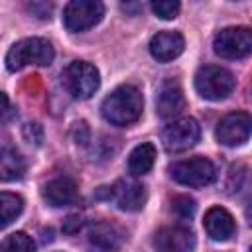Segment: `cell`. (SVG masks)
Returning <instances> with one entry per match:
<instances>
[{
  "label": "cell",
  "mask_w": 252,
  "mask_h": 252,
  "mask_svg": "<svg viewBox=\"0 0 252 252\" xmlns=\"http://www.w3.org/2000/svg\"><path fill=\"white\" fill-rule=\"evenodd\" d=\"M144 110V98L142 93L132 85H120L116 87L100 106L102 118L114 126H130L140 120Z\"/></svg>",
  "instance_id": "obj_1"
},
{
  "label": "cell",
  "mask_w": 252,
  "mask_h": 252,
  "mask_svg": "<svg viewBox=\"0 0 252 252\" xmlns=\"http://www.w3.org/2000/svg\"><path fill=\"white\" fill-rule=\"evenodd\" d=\"M55 57L53 45L43 37H26L16 41L8 53H6V67L8 71H20L26 65H39L47 67L51 65Z\"/></svg>",
  "instance_id": "obj_2"
},
{
  "label": "cell",
  "mask_w": 252,
  "mask_h": 252,
  "mask_svg": "<svg viewBox=\"0 0 252 252\" xmlns=\"http://www.w3.org/2000/svg\"><path fill=\"white\" fill-rule=\"evenodd\" d=\"M236 87L234 75L219 65H203L195 75V89L207 100H222Z\"/></svg>",
  "instance_id": "obj_3"
},
{
  "label": "cell",
  "mask_w": 252,
  "mask_h": 252,
  "mask_svg": "<svg viewBox=\"0 0 252 252\" xmlns=\"http://www.w3.org/2000/svg\"><path fill=\"white\" fill-rule=\"evenodd\" d=\"M169 175L187 187H205L217 179V169L211 159L195 156L189 159H181L169 165Z\"/></svg>",
  "instance_id": "obj_4"
},
{
  "label": "cell",
  "mask_w": 252,
  "mask_h": 252,
  "mask_svg": "<svg viewBox=\"0 0 252 252\" xmlns=\"http://www.w3.org/2000/svg\"><path fill=\"white\" fill-rule=\"evenodd\" d=\"M63 83L73 98H91L100 85V75L94 65L87 61H73L63 71Z\"/></svg>",
  "instance_id": "obj_5"
},
{
  "label": "cell",
  "mask_w": 252,
  "mask_h": 252,
  "mask_svg": "<svg viewBox=\"0 0 252 252\" xmlns=\"http://www.w3.org/2000/svg\"><path fill=\"white\" fill-rule=\"evenodd\" d=\"M104 16V4L98 0H73L63 10V24L69 32H85L96 26Z\"/></svg>",
  "instance_id": "obj_6"
},
{
  "label": "cell",
  "mask_w": 252,
  "mask_h": 252,
  "mask_svg": "<svg viewBox=\"0 0 252 252\" xmlns=\"http://www.w3.org/2000/svg\"><path fill=\"white\" fill-rule=\"evenodd\" d=\"M215 53L222 59H242L252 51V32L248 28H224L213 39Z\"/></svg>",
  "instance_id": "obj_7"
},
{
  "label": "cell",
  "mask_w": 252,
  "mask_h": 252,
  "mask_svg": "<svg viewBox=\"0 0 252 252\" xmlns=\"http://www.w3.org/2000/svg\"><path fill=\"white\" fill-rule=\"evenodd\" d=\"M201 138V126L195 118H177L161 132V142L167 152H185L193 148Z\"/></svg>",
  "instance_id": "obj_8"
},
{
  "label": "cell",
  "mask_w": 252,
  "mask_h": 252,
  "mask_svg": "<svg viewBox=\"0 0 252 252\" xmlns=\"http://www.w3.org/2000/svg\"><path fill=\"white\" fill-rule=\"evenodd\" d=\"M250 128H252V120L246 112H228L219 120L215 128V136L222 146L234 148L248 142Z\"/></svg>",
  "instance_id": "obj_9"
},
{
  "label": "cell",
  "mask_w": 252,
  "mask_h": 252,
  "mask_svg": "<svg viewBox=\"0 0 252 252\" xmlns=\"http://www.w3.org/2000/svg\"><path fill=\"white\" fill-rule=\"evenodd\" d=\"M195 244L193 230L181 224L163 226L154 234V248L158 252H193Z\"/></svg>",
  "instance_id": "obj_10"
},
{
  "label": "cell",
  "mask_w": 252,
  "mask_h": 252,
  "mask_svg": "<svg viewBox=\"0 0 252 252\" xmlns=\"http://www.w3.org/2000/svg\"><path fill=\"white\" fill-rule=\"evenodd\" d=\"M106 191H108V199H112L120 211L136 213L146 205V189L142 183L134 179H118Z\"/></svg>",
  "instance_id": "obj_11"
},
{
  "label": "cell",
  "mask_w": 252,
  "mask_h": 252,
  "mask_svg": "<svg viewBox=\"0 0 252 252\" xmlns=\"http://www.w3.org/2000/svg\"><path fill=\"white\" fill-rule=\"evenodd\" d=\"M124 230L112 220H96L89 226V242L93 252H116L122 246Z\"/></svg>",
  "instance_id": "obj_12"
},
{
  "label": "cell",
  "mask_w": 252,
  "mask_h": 252,
  "mask_svg": "<svg viewBox=\"0 0 252 252\" xmlns=\"http://www.w3.org/2000/svg\"><path fill=\"white\" fill-rule=\"evenodd\" d=\"M185 108V96L179 81L165 79L158 91V112L161 118H175Z\"/></svg>",
  "instance_id": "obj_13"
},
{
  "label": "cell",
  "mask_w": 252,
  "mask_h": 252,
  "mask_svg": "<svg viewBox=\"0 0 252 252\" xmlns=\"http://www.w3.org/2000/svg\"><path fill=\"white\" fill-rule=\"evenodd\" d=\"M185 47V39L179 32H158L152 39H150V53L154 59L167 63L173 61L175 57L181 55Z\"/></svg>",
  "instance_id": "obj_14"
},
{
  "label": "cell",
  "mask_w": 252,
  "mask_h": 252,
  "mask_svg": "<svg viewBox=\"0 0 252 252\" xmlns=\"http://www.w3.org/2000/svg\"><path fill=\"white\" fill-rule=\"evenodd\" d=\"M79 193H77V183L67 177H53L43 185V199L51 205V207H67L73 205L77 201Z\"/></svg>",
  "instance_id": "obj_15"
},
{
  "label": "cell",
  "mask_w": 252,
  "mask_h": 252,
  "mask_svg": "<svg viewBox=\"0 0 252 252\" xmlns=\"http://www.w3.org/2000/svg\"><path fill=\"white\" fill-rule=\"evenodd\" d=\"M203 224H205L207 234H209L213 240H220V242H222V240H228V238L234 234V230H236L232 215H230L226 209H222V207H211V209L205 213Z\"/></svg>",
  "instance_id": "obj_16"
},
{
  "label": "cell",
  "mask_w": 252,
  "mask_h": 252,
  "mask_svg": "<svg viewBox=\"0 0 252 252\" xmlns=\"http://www.w3.org/2000/svg\"><path fill=\"white\" fill-rule=\"evenodd\" d=\"M26 173L24 156L10 146H0V181H14Z\"/></svg>",
  "instance_id": "obj_17"
},
{
  "label": "cell",
  "mask_w": 252,
  "mask_h": 252,
  "mask_svg": "<svg viewBox=\"0 0 252 252\" xmlns=\"http://www.w3.org/2000/svg\"><path fill=\"white\" fill-rule=\"evenodd\" d=\"M154 161H156V148H154V144L142 142L128 156V171L134 177L144 175V173H148L154 167Z\"/></svg>",
  "instance_id": "obj_18"
},
{
  "label": "cell",
  "mask_w": 252,
  "mask_h": 252,
  "mask_svg": "<svg viewBox=\"0 0 252 252\" xmlns=\"http://www.w3.org/2000/svg\"><path fill=\"white\" fill-rule=\"evenodd\" d=\"M22 209H24V201L20 195L2 191L0 193V228L8 226L12 220H16V217L22 213Z\"/></svg>",
  "instance_id": "obj_19"
},
{
  "label": "cell",
  "mask_w": 252,
  "mask_h": 252,
  "mask_svg": "<svg viewBox=\"0 0 252 252\" xmlns=\"http://www.w3.org/2000/svg\"><path fill=\"white\" fill-rule=\"evenodd\" d=\"M0 252H35V244L26 232H14L0 242Z\"/></svg>",
  "instance_id": "obj_20"
},
{
  "label": "cell",
  "mask_w": 252,
  "mask_h": 252,
  "mask_svg": "<svg viewBox=\"0 0 252 252\" xmlns=\"http://www.w3.org/2000/svg\"><path fill=\"white\" fill-rule=\"evenodd\" d=\"M179 2H171V0H159V2H152V12L161 18V20H173L179 14Z\"/></svg>",
  "instance_id": "obj_21"
},
{
  "label": "cell",
  "mask_w": 252,
  "mask_h": 252,
  "mask_svg": "<svg viewBox=\"0 0 252 252\" xmlns=\"http://www.w3.org/2000/svg\"><path fill=\"white\" fill-rule=\"evenodd\" d=\"M195 209H197L195 201H193L191 197H187V195H179V197H175V201H173V211H175L181 219H191L193 213H195Z\"/></svg>",
  "instance_id": "obj_22"
},
{
  "label": "cell",
  "mask_w": 252,
  "mask_h": 252,
  "mask_svg": "<svg viewBox=\"0 0 252 252\" xmlns=\"http://www.w3.org/2000/svg\"><path fill=\"white\" fill-rule=\"evenodd\" d=\"M24 138L30 144H33V146H39L43 142V130H41V126L37 122H28L24 126Z\"/></svg>",
  "instance_id": "obj_23"
},
{
  "label": "cell",
  "mask_w": 252,
  "mask_h": 252,
  "mask_svg": "<svg viewBox=\"0 0 252 252\" xmlns=\"http://www.w3.org/2000/svg\"><path fill=\"white\" fill-rule=\"evenodd\" d=\"M14 116H16V110H14V106L10 104L8 94L0 91V122H8V120H12Z\"/></svg>",
  "instance_id": "obj_24"
},
{
  "label": "cell",
  "mask_w": 252,
  "mask_h": 252,
  "mask_svg": "<svg viewBox=\"0 0 252 252\" xmlns=\"http://www.w3.org/2000/svg\"><path fill=\"white\" fill-rule=\"evenodd\" d=\"M83 228V217L81 215H69L63 220V232L65 234H77Z\"/></svg>",
  "instance_id": "obj_25"
},
{
  "label": "cell",
  "mask_w": 252,
  "mask_h": 252,
  "mask_svg": "<svg viewBox=\"0 0 252 252\" xmlns=\"http://www.w3.org/2000/svg\"><path fill=\"white\" fill-rule=\"evenodd\" d=\"M28 8L41 20L49 18V14H51V4H45V2H32V4H28Z\"/></svg>",
  "instance_id": "obj_26"
}]
</instances>
